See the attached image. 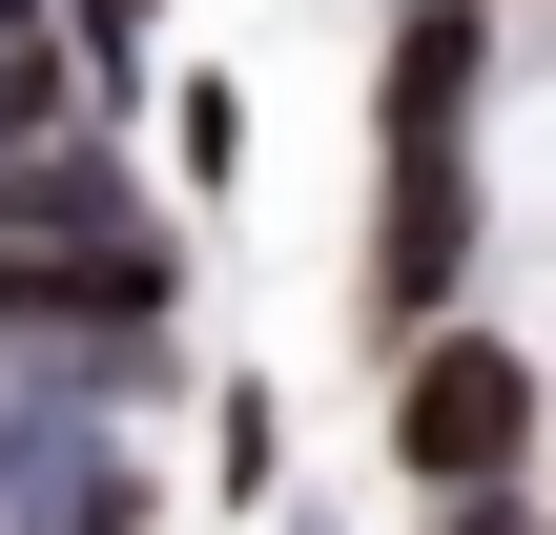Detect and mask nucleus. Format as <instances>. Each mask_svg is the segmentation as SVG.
<instances>
[{
  "mask_svg": "<svg viewBox=\"0 0 556 535\" xmlns=\"http://www.w3.org/2000/svg\"><path fill=\"white\" fill-rule=\"evenodd\" d=\"M165 21H186V0H62V62H83V103H103V124L144 103V41H165Z\"/></svg>",
  "mask_w": 556,
  "mask_h": 535,
  "instance_id": "nucleus-6",
  "label": "nucleus"
},
{
  "mask_svg": "<svg viewBox=\"0 0 556 535\" xmlns=\"http://www.w3.org/2000/svg\"><path fill=\"white\" fill-rule=\"evenodd\" d=\"M475 62H495V0H392V62H371V351L475 309Z\"/></svg>",
  "mask_w": 556,
  "mask_h": 535,
  "instance_id": "nucleus-1",
  "label": "nucleus"
},
{
  "mask_svg": "<svg viewBox=\"0 0 556 535\" xmlns=\"http://www.w3.org/2000/svg\"><path fill=\"white\" fill-rule=\"evenodd\" d=\"M165 474L124 454V412H62V392H0V535H144Z\"/></svg>",
  "mask_w": 556,
  "mask_h": 535,
  "instance_id": "nucleus-4",
  "label": "nucleus"
},
{
  "mask_svg": "<svg viewBox=\"0 0 556 535\" xmlns=\"http://www.w3.org/2000/svg\"><path fill=\"white\" fill-rule=\"evenodd\" d=\"M206 474H227L248 515H289V392H268V371H227V392H206Z\"/></svg>",
  "mask_w": 556,
  "mask_h": 535,
  "instance_id": "nucleus-5",
  "label": "nucleus"
},
{
  "mask_svg": "<svg viewBox=\"0 0 556 535\" xmlns=\"http://www.w3.org/2000/svg\"><path fill=\"white\" fill-rule=\"evenodd\" d=\"M0 247H62V268H165L186 289V227L144 206V165H124V124L83 103V124H41V144H0Z\"/></svg>",
  "mask_w": 556,
  "mask_h": 535,
  "instance_id": "nucleus-3",
  "label": "nucleus"
},
{
  "mask_svg": "<svg viewBox=\"0 0 556 535\" xmlns=\"http://www.w3.org/2000/svg\"><path fill=\"white\" fill-rule=\"evenodd\" d=\"M165 144H186V186L227 206V186H248V82H227V62H186V82H165Z\"/></svg>",
  "mask_w": 556,
  "mask_h": 535,
  "instance_id": "nucleus-7",
  "label": "nucleus"
},
{
  "mask_svg": "<svg viewBox=\"0 0 556 535\" xmlns=\"http://www.w3.org/2000/svg\"><path fill=\"white\" fill-rule=\"evenodd\" d=\"M0 21H41V0H0Z\"/></svg>",
  "mask_w": 556,
  "mask_h": 535,
  "instance_id": "nucleus-9",
  "label": "nucleus"
},
{
  "mask_svg": "<svg viewBox=\"0 0 556 535\" xmlns=\"http://www.w3.org/2000/svg\"><path fill=\"white\" fill-rule=\"evenodd\" d=\"M433 535H556V515H536V474H495V495H433Z\"/></svg>",
  "mask_w": 556,
  "mask_h": 535,
  "instance_id": "nucleus-8",
  "label": "nucleus"
},
{
  "mask_svg": "<svg viewBox=\"0 0 556 535\" xmlns=\"http://www.w3.org/2000/svg\"><path fill=\"white\" fill-rule=\"evenodd\" d=\"M536 351L516 330H475V309H433V330H392V474L413 495H495V474H536Z\"/></svg>",
  "mask_w": 556,
  "mask_h": 535,
  "instance_id": "nucleus-2",
  "label": "nucleus"
}]
</instances>
